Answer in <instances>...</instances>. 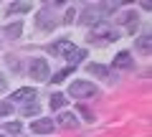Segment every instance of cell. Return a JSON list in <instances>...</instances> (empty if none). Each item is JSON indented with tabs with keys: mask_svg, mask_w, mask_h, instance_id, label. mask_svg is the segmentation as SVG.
<instances>
[{
	"mask_svg": "<svg viewBox=\"0 0 152 137\" xmlns=\"http://www.w3.org/2000/svg\"><path fill=\"white\" fill-rule=\"evenodd\" d=\"M94 94H96V86L91 81H74L69 86V97H74V99H89Z\"/></svg>",
	"mask_w": 152,
	"mask_h": 137,
	"instance_id": "6da1fadb",
	"label": "cell"
},
{
	"mask_svg": "<svg viewBox=\"0 0 152 137\" xmlns=\"http://www.w3.org/2000/svg\"><path fill=\"white\" fill-rule=\"evenodd\" d=\"M28 71H31V76L36 79V81H48V76H51L46 59H33L31 66H28Z\"/></svg>",
	"mask_w": 152,
	"mask_h": 137,
	"instance_id": "7a4b0ae2",
	"label": "cell"
},
{
	"mask_svg": "<svg viewBox=\"0 0 152 137\" xmlns=\"http://www.w3.org/2000/svg\"><path fill=\"white\" fill-rule=\"evenodd\" d=\"M89 38H91V41H96V38L99 41H114V38H117V33H114L107 23H96V26L91 28V33H89Z\"/></svg>",
	"mask_w": 152,
	"mask_h": 137,
	"instance_id": "3957f363",
	"label": "cell"
},
{
	"mask_svg": "<svg viewBox=\"0 0 152 137\" xmlns=\"http://www.w3.org/2000/svg\"><path fill=\"white\" fill-rule=\"evenodd\" d=\"M56 15H53V10L51 8H43V10L38 13V18H36V26L41 28V31H51V28H56Z\"/></svg>",
	"mask_w": 152,
	"mask_h": 137,
	"instance_id": "277c9868",
	"label": "cell"
},
{
	"mask_svg": "<svg viewBox=\"0 0 152 137\" xmlns=\"http://www.w3.org/2000/svg\"><path fill=\"white\" fill-rule=\"evenodd\" d=\"M76 51V46L71 43L69 38H64V41H58V43H53V53L56 56H61V59H71V53Z\"/></svg>",
	"mask_w": 152,
	"mask_h": 137,
	"instance_id": "5b68a950",
	"label": "cell"
},
{
	"mask_svg": "<svg viewBox=\"0 0 152 137\" xmlns=\"http://www.w3.org/2000/svg\"><path fill=\"white\" fill-rule=\"evenodd\" d=\"M31 130L36 132V135H51V132L56 130V125H53V119H46V117H43V119H36V122H33Z\"/></svg>",
	"mask_w": 152,
	"mask_h": 137,
	"instance_id": "8992f818",
	"label": "cell"
},
{
	"mask_svg": "<svg viewBox=\"0 0 152 137\" xmlns=\"http://www.w3.org/2000/svg\"><path fill=\"white\" fill-rule=\"evenodd\" d=\"M53 125L64 127V130H71V127H76V125H79V119H76V114H71V112H61V114L56 117V122H53Z\"/></svg>",
	"mask_w": 152,
	"mask_h": 137,
	"instance_id": "52a82bcc",
	"label": "cell"
},
{
	"mask_svg": "<svg viewBox=\"0 0 152 137\" xmlns=\"http://www.w3.org/2000/svg\"><path fill=\"white\" fill-rule=\"evenodd\" d=\"M28 99H36V89H33V86L15 89V94H13V102H28Z\"/></svg>",
	"mask_w": 152,
	"mask_h": 137,
	"instance_id": "ba28073f",
	"label": "cell"
},
{
	"mask_svg": "<svg viewBox=\"0 0 152 137\" xmlns=\"http://www.w3.org/2000/svg\"><path fill=\"white\" fill-rule=\"evenodd\" d=\"M132 64H134V61H132V56L127 53V51H122V53L114 56V66H117V69H132Z\"/></svg>",
	"mask_w": 152,
	"mask_h": 137,
	"instance_id": "9c48e42d",
	"label": "cell"
},
{
	"mask_svg": "<svg viewBox=\"0 0 152 137\" xmlns=\"http://www.w3.org/2000/svg\"><path fill=\"white\" fill-rule=\"evenodd\" d=\"M99 10H102V8H96V5H89L86 10L81 13V23H96V21H99Z\"/></svg>",
	"mask_w": 152,
	"mask_h": 137,
	"instance_id": "30bf717a",
	"label": "cell"
},
{
	"mask_svg": "<svg viewBox=\"0 0 152 137\" xmlns=\"http://www.w3.org/2000/svg\"><path fill=\"white\" fill-rule=\"evenodd\" d=\"M31 3H10V5H8V15H15V13H28L31 10Z\"/></svg>",
	"mask_w": 152,
	"mask_h": 137,
	"instance_id": "8fae6325",
	"label": "cell"
},
{
	"mask_svg": "<svg viewBox=\"0 0 152 137\" xmlns=\"http://www.w3.org/2000/svg\"><path fill=\"white\" fill-rule=\"evenodd\" d=\"M3 33H5L8 38H18V36L23 33V26H20V23H8V26H5V31H3Z\"/></svg>",
	"mask_w": 152,
	"mask_h": 137,
	"instance_id": "7c38bea8",
	"label": "cell"
},
{
	"mask_svg": "<svg viewBox=\"0 0 152 137\" xmlns=\"http://www.w3.org/2000/svg\"><path fill=\"white\" fill-rule=\"evenodd\" d=\"M48 104H51V109H64V107H66V94H58V92H56L53 97H51Z\"/></svg>",
	"mask_w": 152,
	"mask_h": 137,
	"instance_id": "4fadbf2b",
	"label": "cell"
},
{
	"mask_svg": "<svg viewBox=\"0 0 152 137\" xmlns=\"http://www.w3.org/2000/svg\"><path fill=\"white\" fill-rule=\"evenodd\" d=\"M89 74H96V76H102V79H109V69L102 66V64H89Z\"/></svg>",
	"mask_w": 152,
	"mask_h": 137,
	"instance_id": "5bb4252c",
	"label": "cell"
},
{
	"mask_svg": "<svg viewBox=\"0 0 152 137\" xmlns=\"http://www.w3.org/2000/svg\"><path fill=\"white\" fill-rule=\"evenodd\" d=\"M150 46H152L150 36H140V38H137V48H140L142 53H150Z\"/></svg>",
	"mask_w": 152,
	"mask_h": 137,
	"instance_id": "9a60e30c",
	"label": "cell"
},
{
	"mask_svg": "<svg viewBox=\"0 0 152 137\" xmlns=\"http://www.w3.org/2000/svg\"><path fill=\"white\" fill-rule=\"evenodd\" d=\"M38 112H41V104H38L36 99H33V102H28V104L23 107V114H26V117H33V114H38Z\"/></svg>",
	"mask_w": 152,
	"mask_h": 137,
	"instance_id": "2e32d148",
	"label": "cell"
},
{
	"mask_svg": "<svg viewBox=\"0 0 152 137\" xmlns=\"http://www.w3.org/2000/svg\"><path fill=\"white\" fill-rule=\"evenodd\" d=\"M81 59H86V51H84V48H76L74 51V53H71V64H79V61H81Z\"/></svg>",
	"mask_w": 152,
	"mask_h": 137,
	"instance_id": "e0dca14e",
	"label": "cell"
},
{
	"mask_svg": "<svg viewBox=\"0 0 152 137\" xmlns=\"http://www.w3.org/2000/svg\"><path fill=\"white\" fill-rule=\"evenodd\" d=\"M10 112H13V104H10V102H0V117L10 114Z\"/></svg>",
	"mask_w": 152,
	"mask_h": 137,
	"instance_id": "ac0fdd59",
	"label": "cell"
},
{
	"mask_svg": "<svg viewBox=\"0 0 152 137\" xmlns=\"http://www.w3.org/2000/svg\"><path fill=\"white\" fill-rule=\"evenodd\" d=\"M5 130H8V132H13V135H20V122H8Z\"/></svg>",
	"mask_w": 152,
	"mask_h": 137,
	"instance_id": "d6986e66",
	"label": "cell"
},
{
	"mask_svg": "<svg viewBox=\"0 0 152 137\" xmlns=\"http://www.w3.org/2000/svg\"><path fill=\"white\" fill-rule=\"evenodd\" d=\"M69 74H71V69H64V71H58V74H56V79H51V81H56V84H58V81H64V79L69 76Z\"/></svg>",
	"mask_w": 152,
	"mask_h": 137,
	"instance_id": "ffe728a7",
	"label": "cell"
},
{
	"mask_svg": "<svg viewBox=\"0 0 152 137\" xmlns=\"http://www.w3.org/2000/svg\"><path fill=\"white\" fill-rule=\"evenodd\" d=\"M5 89H8V81H5V76L0 74V92H5Z\"/></svg>",
	"mask_w": 152,
	"mask_h": 137,
	"instance_id": "44dd1931",
	"label": "cell"
},
{
	"mask_svg": "<svg viewBox=\"0 0 152 137\" xmlns=\"http://www.w3.org/2000/svg\"><path fill=\"white\" fill-rule=\"evenodd\" d=\"M0 137H3V135H0Z\"/></svg>",
	"mask_w": 152,
	"mask_h": 137,
	"instance_id": "7402d4cb",
	"label": "cell"
}]
</instances>
